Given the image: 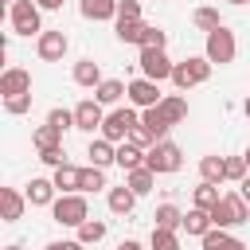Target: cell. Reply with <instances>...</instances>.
<instances>
[{
	"instance_id": "6da1fadb",
	"label": "cell",
	"mask_w": 250,
	"mask_h": 250,
	"mask_svg": "<svg viewBox=\"0 0 250 250\" xmlns=\"http://www.w3.org/2000/svg\"><path fill=\"white\" fill-rule=\"evenodd\" d=\"M211 59H184V62H176V70H172V82L180 86V90H188V86H199V82H207L211 78Z\"/></svg>"
},
{
	"instance_id": "7a4b0ae2",
	"label": "cell",
	"mask_w": 250,
	"mask_h": 250,
	"mask_svg": "<svg viewBox=\"0 0 250 250\" xmlns=\"http://www.w3.org/2000/svg\"><path fill=\"white\" fill-rule=\"evenodd\" d=\"M141 125V117L133 113V109H113L105 121H102V137L105 141H113V145H121V141H129V133Z\"/></svg>"
},
{
	"instance_id": "3957f363",
	"label": "cell",
	"mask_w": 250,
	"mask_h": 250,
	"mask_svg": "<svg viewBox=\"0 0 250 250\" xmlns=\"http://www.w3.org/2000/svg\"><path fill=\"white\" fill-rule=\"evenodd\" d=\"M211 223L215 227H238V223H246V199L242 195H223L215 207H211Z\"/></svg>"
},
{
	"instance_id": "277c9868",
	"label": "cell",
	"mask_w": 250,
	"mask_h": 250,
	"mask_svg": "<svg viewBox=\"0 0 250 250\" xmlns=\"http://www.w3.org/2000/svg\"><path fill=\"white\" fill-rule=\"evenodd\" d=\"M145 164H148L152 172H176V168L184 164V152H180L172 141H156V145L145 152Z\"/></svg>"
},
{
	"instance_id": "5b68a950",
	"label": "cell",
	"mask_w": 250,
	"mask_h": 250,
	"mask_svg": "<svg viewBox=\"0 0 250 250\" xmlns=\"http://www.w3.org/2000/svg\"><path fill=\"white\" fill-rule=\"evenodd\" d=\"M51 211H55V223H62V227H82L86 215H90V211H86V199H82V195H70V191H66L62 199H55Z\"/></svg>"
},
{
	"instance_id": "8992f818",
	"label": "cell",
	"mask_w": 250,
	"mask_h": 250,
	"mask_svg": "<svg viewBox=\"0 0 250 250\" xmlns=\"http://www.w3.org/2000/svg\"><path fill=\"white\" fill-rule=\"evenodd\" d=\"M12 31L16 35L39 31V4L35 0H12Z\"/></svg>"
},
{
	"instance_id": "52a82bcc",
	"label": "cell",
	"mask_w": 250,
	"mask_h": 250,
	"mask_svg": "<svg viewBox=\"0 0 250 250\" xmlns=\"http://www.w3.org/2000/svg\"><path fill=\"white\" fill-rule=\"evenodd\" d=\"M207 59L211 62H234V31H227V27H215V31H207Z\"/></svg>"
},
{
	"instance_id": "ba28073f",
	"label": "cell",
	"mask_w": 250,
	"mask_h": 250,
	"mask_svg": "<svg viewBox=\"0 0 250 250\" xmlns=\"http://www.w3.org/2000/svg\"><path fill=\"white\" fill-rule=\"evenodd\" d=\"M141 70H145V78H152V82H160V78H172V62H168V55H164V47H141Z\"/></svg>"
},
{
	"instance_id": "9c48e42d",
	"label": "cell",
	"mask_w": 250,
	"mask_h": 250,
	"mask_svg": "<svg viewBox=\"0 0 250 250\" xmlns=\"http://www.w3.org/2000/svg\"><path fill=\"white\" fill-rule=\"evenodd\" d=\"M102 121H105V113H102V102H98V98H86V102L74 105V125H78V129L94 133V129H102Z\"/></svg>"
},
{
	"instance_id": "30bf717a",
	"label": "cell",
	"mask_w": 250,
	"mask_h": 250,
	"mask_svg": "<svg viewBox=\"0 0 250 250\" xmlns=\"http://www.w3.org/2000/svg\"><path fill=\"white\" fill-rule=\"evenodd\" d=\"M129 102L141 105V109L160 105V90H156V82H152V78H137V82H129Z\"/></svg>"
},
{
	"instance_id": "8fae6325",
	"label": "cell",
	"mask_w": 250,
	"mask_h": 250,
	"mask_svg": "<svg viewBox=\"0 0 250 250\" xmlns=\"http://www.w3.org/2000/svg\"><path fill=\"white\" fill-rule=\"evenodd\" d=\"M0 94H4V98H12V94H31V74L20 70V66L4 70V78H0Z\"/></svg>"
},
{
	"instance_id": "7c38bea8",
	"label": "cell",
	"mask_w": 250,
	"mask_h": 250,
	"mask_svg": "<svg viewBox=\"0 0 250 250\" xmlns=\"http://www.w3.org/2000/svg\"><path fill=\"white\" fill-rule=\"evenodd\" d=\"M62 55H66V35H62V31H43V35H39V59L55 62V59H62Z\"/></svg>"
},
{
	"instance_id": "4fadbf2b",
	"label": "cell",
	"mask_w": 250,
	"mask_h": 250,
	"mask_svg": "<svg viewBox=\"0 0 250 250\" xmlns=\"http://www.w3.org/2000/svg\"><path fill=\"white\" fill-rule=\"evenodd\" d=\"M141 125H145V129H148V133H152L156 141H164V133L172 129V121H168V117L160 113V105H148V109L141 113Z\"/></svg>"
},
{
	"instance_id": "5bb4252c",
	"label": "cell",
	"mask_w": 250,
	"mask_h": 250,
	"mask_svg": "<svg viewBox=\"0 0 250 250\" xmlns=\"http://www.w3.org/2000/svg\"><path fill=\"white\" fill-rule=\"evenodd\" d=\"M203 250H246L238 238H230L223 227H211L207 234H203Z\"/></svg>"
},
{
	"instance_id": "9a60e30c",
	"label": "cell",
	"mask_w": 250,
	"mask_h": 250,
	"mask_svg": "<svg viewBox=\"0 0 250 250\" xmlns=\"http://www.w3.org/2000/svg\"><path fill=\"white\" fill-rule=\"evenodd\" d=\"M74 82H78V86H94V90H98L105 78H102V70H98V62H94V59H82V62H74Z\"/></svg>"
},
{
	"instance_id": "2e32d148",
	"label": "cell",
	"mask_w": 250,
	"mask_h": 250,
	"mask_svg": "<svg viewBox=\"0 0 250 250\" xmlns=\"http://www.w3.org/2000/svg\"><path fill=\"white\" fill-rule=\"evenodd\" d=\"M55 188H59V191H82V168L59 164V168H55Z\"/></svg>"
},
{
	"instance_id": "e0dca14e",
	"label": "cell",
	"mask_w": 250,
	"mask_h": 250,
	"mask_svg": "<svg viewBox=\"0 0 250 250\" xmlns=\"http://www.w3.org/2000/svg\"><path fill=\"white\" fill-rule=\"evenodd\" d=\"M211 227H215V223H211V211H203V207H191V211L184 215V230H188V234H199V238H203Z\"/></svg>"
},
{
	"instance_id": "ac0fdd59",
	"label": "cell",
	"mask_w": 250,
	"mask_h": 250,
	"mask_svg": "<svg viewBox=\"0 0 250 250\" xmlns=\"http://www.w3.org/2000/svg\"><path fill=\"white\" fill-rule=\"evenodd\" d=\"M121 0H82V16L86 20H113Z\"/></svg>"
},
{
	"instance_id": "d6986e66",
	"label": "cell",
	"mask_w": 250,
	"mask_h": 250,
	"mask_svg": "<svg viewBox=\"0 0 250 250\" xmlns=\"http://www.w3.org/2000/svg\"><path fill=\"white\" fill-rule=\"evenodd\" d=\"M133 203H137V191H133L129 184L109 191V211H113V215H129V211H133Z\"/></svg>"
},
{
	"instance_id": "ffe728a7",
	"label": "cell",
	"mask_w": 250,
	"mask_h": 250,
	"mask_svg": "<svg viewBox=\"0 0 250 250\" xmlns=\"http://www.w3.org/2000/svg\"><path fill=\"white\" fill-rule=\"evenodd\" d=\"M117 164H121L125 172L141 168V164H145V148H137L133 141H121V148H117Z\"/></svg>"
},
{
	"instance_id": "44dd1931",
	"label": "cell",
	"mask_w": 250,
	"mask_h": 250,
	"mask_svg": "<svg viewBox=\"0 0 250 250\" xmlns=\"http://www.w3.org/2000/svg\"><path fill=\"white\" fill-rule=\"evenodd\" d=\"M121 94H129V86H125V82H117V78H105V82H102V86L94 90V98H98L102 105H113V102H117Z\"/></svg>"
},
{
	"instance_id": "7402d4cb",
	"label": "cell",
	"mask_w": 250,
	"mask_h": 250,
	"mask_svg": "<svg viewBox=\"0 0 250 250\" xmlns=\"http://www.w3.org/2000/svg\"><path fill=\"white\" fill-rule=\"evenodd\" d=\"M117 160V148H113V141H94L90 145V164H98V168H105V164H113Z\"/></svg>"
},
{
	"instance_id": "603a6c76",
	"label": "cell",
	"mask_w": 250,
	"mask_h": 250,
	"mask_svg": "<svg viewBox=\"0 0 250 250\" xmlns=\"http://www.w3.org/2000/svg\"><path fill=\"white\" fill-rule=\"evenodd\" d=\"M152 184H156V172H152L148 164H141V168H133V172H129V188H133L137 195L152 191Z\"/></svg>"
},
{
	"instance_id": "cb8c5ba5",
	"label": "cell",
	"mask_w": 250,
	"mask_h": 250,
	"mask_svg": "<svg viewBox=\"0 0 250 250\" xmlns=\"http://www.w3.org/2000/svg\"><path fill=\"white\" fill-rule=\"evenodd\" d=\"M27 199H31L35 207L51 203V199H55V180H31V184H27Z\"/></svg>"
},
{
	"instance_id": "d4e9b609",
	"label": "cell",
	"mask_w": 250,
	"mask_h": 250,
	"mask_svg": "<svg viewBox=\"0 0 250 250\" xmlns=\"http://www.w3.org/2000/svg\"><path fill=\"white\" fill-rule=\"evenodd\" d=\"M0 203H4V219H8V223H16V219L23 215V195H20L16 188H4V191H0Z\"/></svg>"
},
{
	"instance_id": "484cf974",
	"label": "cell",
	"mask_w": 250,
	"mask_h": 250,
	"mask_svg": "<svg viewBox=\"0 0 250 250\" xmlns=\"http://www.w3.org/2000/svg\"><path fill=\"white\" fill-rule=\"evenodd\" d=\"M145 27L148 23H141V20H117V39L121 43H141L145 39Z\"/></svg>"
},
{
	"instance_id": "4316f807",
	"label": "cell",
	"mask_w": 250,
	"mask_h": 250,
	"mask_svg": "<svg viewBox=\"0 0 250 250\" xmlns=\"http://www.w3.org/2000/svg\"><path fill=\"white\" fill-rule=\"evenodd\" d=\"M160 113H164V117L176 125V121H184V117H188V102H184L180 94H172V98H160Z\"/></svg>"
},
{
	"instance_id": "83f0119b",
	"label": "cell",
	"mask_w": 250,
	"mask_h": 250,
	"mask_svg": "<svg viewBox=\"0 0 250 250\" xmlns=\"http://www.w3.org/2000/svg\"><path fill=\"white\" fill-rule=\"evenodd\" d=\"M199 172H203L207 184H219V180H227V160H219V156H203V160H199Z\"/></svg>"
},
{
	"instance_id": "f1b7e54d",
	"label": "cell",
	"mask_w": 250,
	"mask_h": 250,
	"mask_svg": "<svg viewBox=\"0 0 250 250\" xmlns=\"http://www.w3.org/2000/svg\"><path fill=\"white\" fill-rule=\"evenodd\" d=\"M59 137H62V129H55V125L47 121L43 129H35V137H31V141H35V148H39V152H47V148H59Z\"/></svg>"
},
{
	"instance_id": "f546056e",
	"label": "cell",
	"mask_w": 250,
	"mask_h": 250,
	"mask_svg": "<svg viewBox=\"0 0 250 250\" xmlns=\"http://www.w3.org/2000/svg\"><path fill=\"white\" fill-rule=\"evenodd\" d=\"M156 227H164V230H176V227H184V215H180L172 203H160V207H156Z\"/></svg>"
},
{
	"instance_id": "4dcf8cb0",
	"label": "cell",
	"mask_w": 250,
	"mask_h": 250,
	"mask_svg": "<svg viewBox=\"0 0 250 250\" xmlns=\"http://www.w3.org/2000/svg\"><path fill=\"white\" fill-rule=\"evenodd\" d=\"M219 199H223V195H219V188H215V184H207V180H203V184L195 188V207H203V211H211V207H215Z\"/></svg>"
},
{
	"instance_id": "1f68e13d",
	"label": "cell",
	"mask_w": 250,
	"mask_h": 250,
	"mask_svg": "<svg viewBox=\"0 0 250 250\" xmlns=\"http://www.w3.org/2000/svg\"><path fill=\"white\" fill-rule=\"evenodd\" d=\"M102 238H105V223L86 219V223L78 227V242H86V246H90V242H102Z\"/></svg>"
},
{
	"instance_id": "d6a6232c",
	"label": "cell",
	"mask_w": 250,
	"mask_h": 250,
	"mask_svg": "<svg viewBox=\"0 0 250 250\" xmlns=\"http://www.w3.org/2000/svg\"><path fill=\"white\" fill-rule=\"evenodd\" d=\"M98 188H105V172H102L98 164L82 168V191H98Z\"/></svg>"
},
{
	"instance_id": "836d02e7",
	"label": "cell",
	"mask_w": 250,
	"mask_h": 250,
	"mask_svg": "<svg viewBox=\"0 0 250 250\" xmlns=\"http://www.w3.org/2000/svg\"><path fill=\"white\" fill-rule=\"evenodd\" d=\"M152 250H180V238L164 227H152Z\"/></svg>"
},
{
	"instance_id": "e575fe53",
	"label": "cell",
	"mask_w": 250,
	"mask_h": 250,
	"mask_svg": "<svg viewBox=\"0 0 250 250\" xmlns=\"http://www.w3.org/2000/svg\"><path fill=\"white\" fill-rule=\"evenodd\" d=\"M191 20H195V27H203V31H215V27H223V20H219V12H215V8H199Z\"/></svg>"
},
{
	"instance_id": "d590c367",
	"label": "cell",
	"mask_w": 250,
	"mask_h": 250,
	"mask_svg": "<svg viewBox=\"0 0 250 250\" xmlns=\"http://www.w3.org/2000/svg\"><path fill=\"white\" fill-rule=\"evenodd\" d=\"M4 105H8V113H27L31 109V94H12V98H4Z\"/></svg>"
},
{
	"instance_id": "8d00e7d4",
	"label": "cell",
	"mask_w": 250,
	"mask_h": 250,
	"mask_svg": "<svg viewBox=\"0 0 250 250\" xmlns=\"http://www.w3.org/2000/svg\"><path fill=\"white\" fill-rule=\"evenodd\" d=\"M246 168H250L246 156H230L227 160V180H246Z\"/></svg>"
},
{
	"instance_id": "74e56055",
	"label": "cell",
	"mask_w": 250,
	"mask_h": 250,
	"mask_svg": "<svg viewBox=\"0 0 250 250\" xmlns=\"http://www.w3.org/2000/svg\"><path fill=\"white\" fill-rule=\"evenodd\" d=\"M129 141H133V145H137V148H152V145H156V137H152V133H148V129H145V125H137V129H133V133H129Z\"/></svg>"
},
{
	"instance_id": "f35d334b",
	"label": "cell",
	"mask_w": 250,
	"mask_h": 250,
	"mask_svg": "<svg viewBox=\"0 0 250 250\" xmlns=\"http://www.w3.org/2000/svg\"><path fill=\"white\" fill-rule=\"evenodd\" d=\"M117 20H141V0H121L117 4Z\"/></svg>"
},
{
	"instance_id": "ab89813d",
	"label": "cell",
	"mask_w": 250,
	"mask_h": 250,
	"mask_svg": "<svg viewBox=\"0 0 250 250\" xmlns=\"http://www.w3.org/2000/svg\"><path fill=\"white\" fill-rule=\"evenodd\" d=\"M168 43V35L160 31V27H145V39H141V47H164Z\"/></svg>"
},
{
	"instance_id": "60d3db41",
	"label": "cell",
	"mask_w": 250,
	"mask_h": 250,
	"mask_svg": "<svg viewBox=\"0 0 250 250\" xmlns=\"http://www.w3.org/2000/svg\"><path fill=\"white\" fill-rule=\"evenodd\" d=\"M47 121H51L55 129H70V125H74V113H70V109H51Z\"/></svg>"
},
{
	"instance_id": "b9f144b4",
	"label": "cell",
	"mask_w": 250,
	"mask_h": 250,
	"mask_svg": "<svg viewBox=\"0 0 250 250\" xmlns=\"http://www.w3.org/2000/svg\"><path fill=\"white\" fill-rule=\"evenodd\" d=\"M39 160H43V164H51V168H59V164H66V152H62V148H47Z\"/></svg>"
},
{
	"instance_id": "7bdbcfd3",
	"label": "cell",
	"mask_w": 250,
	"mask_h": 250,
	"mask_svg": "<svg viewBox=\"0 0 250 250\" xmlns=\"http://www.w3.org/2000/svg\"><path fill=\"white\" fill-rule=\"evenodd\" d=\"M82 246H86V242H51L47 250H82Z\"/></svg>"
},
{
	"instance_id": "ee69618b",
	"label": "cell",
	"mask_w": 250,
	"mask_h": 250,
	"mask_svg": "<svg viewBox=\"0 0 250 250\" xmlns=\"http://www.w3.org/2000/svg\"><path fill=\"white\" fill-rule=\"evenodd\" d=\"M238 195L250 203V176H246V180H238Z\"/></svg>"
},
{
	"instance_id": "f6af8a7d",
	"label": "cell",
	"mask_w": 250,
	"mask_h": 250,
	"mask_svg": "<svg viewBox=\"0 0 250 250\" xmlns=\"http://www.w3.org/2000/svg\"><path fill=\"white\" fill-rule=\"evenodd\" d=\"M39 8H62V0H35Z\"/></svg>"
},
{
	"instance_id": "bcb514c9",
	"label": "cell",
	"mask_w": 250,
	"mask_h": 250,
	"mask_svg": "<svg viewBox=\"0 0 250 250\" xmlns=\"http://www.w3.org/2000/svg\"><path fill=\"white\" fill-rule=\"evenodd\" d=\"M117 250H141V242H133V238H125V242H121Z\"/></svg>"
},
{
	"instance_id": "7dc6e473",
	"label": "cell",
	"mask_w": 250,
	"mask_h": 250,
	"mask_svg": "<svg viewBox=\"0 0 250 250\" xmlns=\"http://www.w3.org/2000/svg\"><path fill=\"white\" fill-rule=\"evenodd\" d=\"M242 109H246V117H250V98H246V105H242Z\"/></svg>"
},
{
	"instance_id": "c3c4849f",
	"label": "cell",
	"mask_w": 250,
	"mask_h": 250,
	"mask_svg": "<svg viewBox=\"0 0 250 250\" xmlns=\"http://www.w3.org/2000/svg\"><path fill=\"white\" fill-rule=\"evenodd\" d=\"M246 164H250V148H246Z\"/></svg>"
},
{
	"instance_id": "681fc988",
	"label": "cell",
	"mask_w": 250,
	"mask_h": 250,
	"mask_svg": "<svg viewBox=\"0 0 250 250\" xmlns=\"http://www.w3.org/2000/svg\"><path fill=\"white\" fill-rule=\"evenodd\" d=\"M230 4H246V0H230Z\"/></svg>"
},
{
	"instance_id": "f907efd6",
	"label": "cell",
	"mask_w": 250,
	"mask_h": 250,
	"mask_svg": "<svg viewBox=\"0 0 250 250\" xmlns=\"http://www.w3.org/2000/svg\"><path fill=\"white\" fill-rule=\"evenodd\" d=\"M8 250H23V246H8Z\"/></svg>"
}]
</instances>
